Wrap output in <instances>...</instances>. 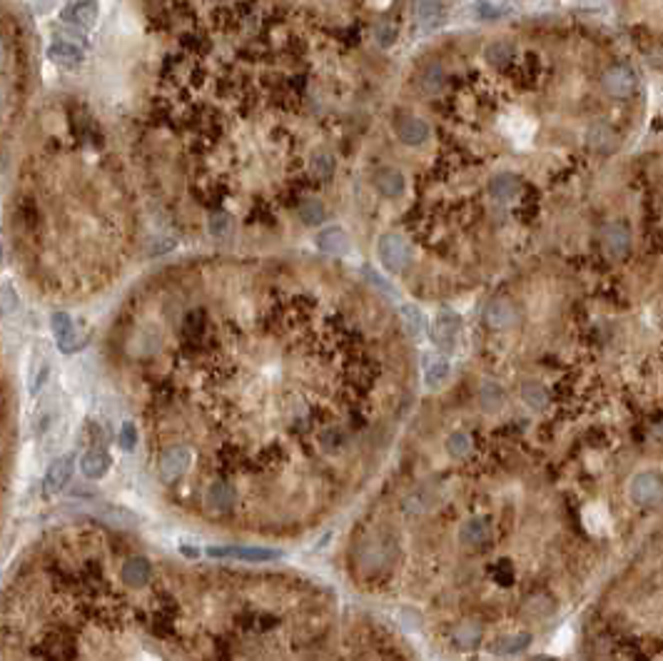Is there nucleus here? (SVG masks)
<instances>
[{"label": "nucleus", "mask_w": 663, "mask_h": 661, "mask_svg": "<svg viewBox=\"0 0 663 661\" xmlns=\"http://www.w3.org/2000/svg\"><path fill=\"white\" fill-rule=\"evenodd\" d=\"M33 3H35V8H38V11H40V13H48L53 6H55L57 0H33Z\"/></svg>", "instance_id": "e433bc0d"}, {"label": "nucleus", "mask_w": 663, "mask_h": 661, "mask_svg": "<svg viewBox=\"0 0 663 661\" xmlns=\"http://www.w3.org/2000/svg\"><path fill=\"white\" fill-rule=\"evenodd\" d=\"M534 661H551V659H544V656H539V659H534Z\"/></svg>", "instance_id": "ea45409f"}, {"label": "nucleus", "mask_w": 663, "mask_h": 661, "mask_svg": "<svg viewBox=\"0 0 663 661\" xmlns=\"http://www.w3.org/2000/svg\"><path fill=\"white\" fill-rule=\"evenodd\" d=\"M628 494H631V502L638 504V507H651V504H658L661 499V477L656 472H641L631 479V487H628Z\"/></svg>", "instance_id": "39448f33"}, {"label": "nucleus", "mask_w": 663, "mask_h": 661, "mask_svg": "<svg viewBox=\"0 0 663 661\" xmlns=\"http://www.w3.org/2000/svg\"><path fill=\"white\" fill-rule=\"evenodd\" d=\"M3 107H6V95H3V87H0V115H3Z\"/></svg>", "instance_id": "4c0bfd02"}, {"label": "nucleus", "mask_w": 663, "mask_h": 661, "mask_svg": "<svg viewBox=\"0 0 663 661\" xmlns=\"http://www.w3.org/2000/svg\"><path fill=\"white\" fill-rule=\"evenodd\" d=\"M449 372H451L449 360H444V357H432V360L427 362V370H424V382H427V387H432V389H439V387L449 380Z\"/></svg>", "instance_id": "aec40b11"}, {"label": "nucleus", "mask_w": 663, "mask_h": 661, "mask_svg": "<svg viewBox=\"0 0 663 661\" xmlns=\"http://www.w3.org/2000/svg\"><path fill=\"white\" fill-rule=\"evenodd\" d=\"M317 247L329 257H342L349 252V237L342 227H329L317 237Z\"/></svg>", "instance_id": "dca6fc26"}, {"label": "nucleus", "mask_w": 663, "mask_h": 661, "mask_svg": "<svg viewBox=\"0 0 663 661\" xmlns=\"http://www.w3.org/2000/svg\"><path fill=\"white\" fill-rule=\"evenodd\" d=\"M207 504L212 509H230L232 507V502H235V492H232V487L230 484H225V482H217V484H212V487L207 489Z\"/></svg>", "instance_id": "5701e85b"}, {"label": "nucleus", "mask_w": 663, "mask_h": 661, "mask_svg": "<svg viewBox=\"0 0 663 661\" xmlns=\"http://www.w3.org/2000/svg\"><path fill=\"white\" fill-rule=\"evenodd\" d=\"M459 327H461V320L454 312H442V315L432 322L429 337H432V342L442 352H451L456 345V337H459Z\"/></svg>", "instance_id": "20e7f679"}, {"label": "nucleus", "mask_w": 663, "mask_h": 661, "mask_svg": "<svg viewBox=\"0 0 663 661\" xmlns=\"http://www.w3.org/2000/svg\"><path fill=\"white\" fill-rule=\"evenodd\" d=\"M150 574H153V569H150V561L143 559V557H133V559L125 561L123 569H120V579H123L128 586H135V589L148 584Z\"/></svg>", "instance_id": "6ab92c4d"}, {"label": "nucleus", "mask_w": 663, "mask_h": 661, "mask_svg": "<svg viewBox=\"0 0 663 661\" xmlns=\"http://www.w3.org/2000/svg\"><path fill=\"white\" fill-rule=\"evenodd\" d=\"M474 13L479 18H499L501 16L499 8H494L491 3H486V0H479V3H474Z\"/></svg>", "instance_id": "72a5a7b5"}, {"label": "nucleus", "mask_w": 663, "mask_h": 661, "mask_svg": "<svg viewBox=\"0 0 663 661\" xmlns=\"http://www.w3.org/2000/svg\"><path fill=\"white\" fill-rule=\"evenodd\" d=\"M451 639H454V644L461 646V649H471V646H476L484 639V629H481L479 624H474V621H466V624L456 626Z\"/></svg>", "instance_id": "412c9836"}, {"label": "nucleus", "mask_w": 663, "mask_h": 661, "mask_svg": "<svg viewBox=\"0 0 663 661\" xmlns=\"http://www.w3.org/2000/svg\"><path fill=\"white\" fill-rule=\"evenodd\" d=\"M603 247L611 257L623 259L628 257V249H631V232L623 222H611L603 230Z\"/></svg>", "instance_id": "1a4fd4ad"}, {"label": "nucleus", "mask_w": 663, "mask_h": 661, "mask_svg": "<svg viewBox=\"0 0 663 661\" xmlns=\"http://www.w3.org/2000/svg\"><path fill=\"white\" fill-rule=\"evenodd\" d=\"M377 249H379V257H382L384 267H387L389 272L399 275V272L407 270V264H409V244L404 242L402 237H397V235H384V237L379 240Z\"/></svg>", "instance_id": "7ed1b4c3"}, {"label": "nucleus", "mask_w": 663, "mask_h": 661, "mask_svg": "<svg viewBox=\"0 0 663 661\" xmlns=\"http://www.w3.org/2000/svg\"><path fill=\"white\" fill-rule=\"evenodd\" d=\"M524 193V183L516 175H496L486 185V195L496 203H509V200L519 198Z\"/></svg>", "instance_id": "f8f14e48"}, {"label": "nucleus", "mask_w": 663, "mask_h": 661, "mask_svg": "<svg viewBox=\"0 0 663 661\" xmlns=\"http://www.w3.org/2000/svg\"><path fill=\"white\" fill-rule=\"evenodd\" d=\"M601 85H603V90L608 92V97H616V100H628V97H633L638 90L636 72L628 65H623V63H616V65H611L603 72Z\"/></svg>", "instance_id": "f257e3e1"}, {"label": "nucleus", "mask_w": 663, "mask_h": 661, "mask_svg": "<svg viewBox=\"0 0 663 661\" xmlns=\"http://www.w3.org/2000/svg\"><path fill=\"white\" fill-rule=\"evenodd\" d=\"M334 173V158L329 153H314L309 158V175L317 180H327Z\"/></svg>", "instance_id": "a878e982"}, {"label": "nucleus", "mask_w": 663, "mask_h": 661, "mask_svg": "<svg viewBox=\"0 0 663 661\" xmlns=\"http://www.w3.org/2000/svg\"><path fill=\"white\" fill-rule=\"evenodd\" d=\"M70 477H72V459L70 457L55 459V462H53L50 467H48V472H45L43 492H45L48 497L62 492V487H65V484H70Z\"/></svg>", "instance_id": "ddd939ff"}, {"label": "nucleus", "mask_w": 663, "mask_h": 661, "mask_svg": "<svg viewBox=\"0 0 663 661\" xmlns=\"http://www.w3.org/2000/svg\"><path fill=\"white\" fill-rule=\"evenodd\" d=\"M102 519H107L110 524H118V527H125V524H135L138 522V517H135L133 512H128V509H120V507H110L102 512Z\"/></svg>", "instance_id": "2f4dec72"}, {"label": "nucleus", "mask_w": 663, "mask_h": 661, "mask_svg": "<svg viewBox=\"0 0 663 661\" xmlns=\"http://www.w3.org/2000/svg\"><path fill=\"white\" fill-rule=\"evenodd\" d=\"M62 21L77 28H92L97 21V3L95 0H70L62 8Z\"/></svg>", "instance_id": "9d476101"}, {"label": "nucleus", "mask_w": 663, "mask_h": 661, "mask_svg": "<svg viewBox=\"0 0 663 661\" xmlns=\"http://www.w3.org/2000/svg\"><path fill=\"white\" fill-rule=\"evenodd\" d=\"M110 464H113V457H110L105 449H97V447L85 452L80 459V469L87 479H102L110 472Z\"/></svg>", "instance_id": "f3484780"}, {"label": "nucleus", "mask_w": 663, "mask_h": 661, "mask_svg": "<svg viewBox=\"0 0 663 661\" xmlns=\"http://www.w3.org/2000/svg\"><path fill=\"white\" fill-rule=\"evenodd\" d=\"M529 644H531V634H526V631H514V634L496 636L489 644V651L496 656H514V654H521L524 649H529Z\"/></svg>", "instance_id": "2eb2a0df"}, {"label": "nucleus", "mask_w": 663, "mask_h": 661, "mask_svg": "<svg viewBox=\"0 0 663 661\" xmlns=\"http://www.w3.org/2000/svg\"><path fill=\"white\" fill-rule=\"evenodd\" d=\"M489 534H491V527H489V519H486V517L466 519V522L461 524V529H459L461 544H471V547H481L486 539H489Z\"/></svg>", "instance_id": "a211bd4d"}, {"label": "nucleus", "mask_w": 663, "mask_h": 661, "mask_svg": "<svg viewBox=\"0 0 663 661\" xmlns=\"http://www.w3.org/2000/svg\"><path fill=\"white\" fill-rule=\"evenodd\" d=\"M207 557L212 559H240L250 564H265V561L282 559L280 549H262V547H209Z\"/></svg>", "instance_id": "f03ea898"}, {"label": "nucleus", "mask_w": 663, "mask_h": 661, "mask_svg": "<svg viewBox=\"0 0 663 661\" xmlns=\"http://www.w3.org/2000/svg\"><path fill=\"white\" fill-rule=\"evenodd\" d=\"M404 317H407V322H412V332L417 335L419 332V325H422V317H419V312L414 310V307H404Z\"/></svg>", "instance_id": "c9c22d12"}, {"label": "nucleus", "mask_w": 663, "mask_h": 661, "mask_svg": "<svg viewBox=\"0 0 663 661\" xmlns=\"http://www.w3.org/2000/svg\"><path fill=\"white\" fill-rule=\"evenodd\" d=\"M437 16H442V8H439L437 3H432V0H422V3H419V18L429 21V18H437Z\"/></svg>", "instance_id": "f704fd0d"}, {"label": "nucleus", "mask_w": 663, "mask_h": 661, "mask_svg": "<svg viewBox=\"0 0 663 661\" xmlns=\"http://www.w3.org/2000/svg\"><path fill=\"white\" fill-rule=\"evenodd\" d=\"M419 82H422V90L427 92V95H437V92L442 90V87H444L446 75H444V70H442V65L432 63V65H429L427 70L422 72Z\"/></svg>", "instance_id": "393cba45"}, {"label": "nucleus", "mask_w": 663, "mask_h": 661, "mask_svg": "<svg viewBox=\"0 0 663 661\" xmlns=\"http://www.w3.org/2000/svg\"><path fill=\"white\" fill-rule=\"evenodd\" d=\"M50 322H53V335H55L60 352L70 355V352L80 350V347H82V337L75 332V325H72L70 315H65V312H55Z\"/></svg>", "instance_id": "0eeeda50"}, {"label": "nucleus", "mask_w": 663, "mask_h": 661, "mask_svg": "<svg viewBox=\"0 0 663 661\" xmlns=\"http://www.w3.org/2000/svg\"><path fill=\"white\" fill-rule=\"evenodd\" d=\"M120 447H123L125 452H133V449L138 447V427H135L133 422H125L123 427H120Z\"/></svg>", "instance_id": "473e14b6"}, {"label": "nucleus", "mask_w": 663, "mask_h": 661, "mask_svg": "<svg viewBox=\"0 0 663 661\" xmlns=\"http://www.w3.org/2000/svg\"><path fill=\"white\" fill-rule=\"evenodd\" d=\"M374 188L379 190V195L382 198H402L404 190H407V180H404L402 173H397V170L392 168H382L374 173L372 178Z\"/></svg>", "instance_id": "4468645a"}, {"label": "nucleus", "mask_w": 663, "mask_h": 661, "mask_svg": "<svg viewBox=\"0 0 663 661\" xmlns=\"http://www.w3.org/2000/svg\"><path fill=\"white\" fill-rule=\"evenodd\" d=\"M0 259H3V247H0Z\"/></svg>", "instance_id": "a19ab883"}, {"label": "nucleus", "mask_w": 663, "mask_h": 661, "mask_svg": "<svg viewBox=\"0 0 663 661\" xmlns=\"http://www.w3.org/2000/svg\"><path fill=\"white\" fill-rule=\"evenodd\" d=\"M297 213H300L302 222H307V225H319L322 220L327 217L324 203H322L319 198H305L297 205Z\"/></svg>", "instance_id": "4be33fe9"}, {"label": "nucleus", "mask_w": 663, "mask_h": 661, "mask_svg": "<svg viewBox=\"0 0 663 661\" xmlns=\"http://www.w3.org/2000/svg\"><path fill=\"white\" fill-rule=\"evenodd\" d=\"M446 452L454 459H464L471 452V437L466 432H451L446 439Z\"/></svg>", "instance_id": "cd10ccee"}, {"label": "nucleus", "mask_w": 663, "mask_h": 661, "mask_svg": "<svg viewBox=\"0 0 663 661\" xmlns=\"http://www.w3.org/2000/svg\"><path fill=\"white\" fill-rule=\"evenodd\" d=\"M521 397H524V402L534 409H541L546 404V399H549V397H546V389L541 385H536V382H526L524 389H521Z\"/></svg>", "instance_id": "c756f323"}, {"label": "nucleus", "mask_w": 663, "mask_h": 661, "mask_svg": "<svg viewBox=\"0 0 663 661\" xmlns=\"http://www.w3.org/2000/svg\"><path fill=\"white\" fill-rule=\"evenodd\" d=\"M204 327H207V317H204L202 310H192L187 312V317H185V325H182V332L187 340H199V337L204 335Z\"/></svg>", "instance_id": "bb28decb"}, {"label": "nucleus", "mask_w": 663, "mask_h": 661, "mask_svg": "<svg viewBox=\"0 0 663 661\" xmlns=\"http://www.w3.org/2000/svg\"><path fill=\"white\" fill-rule=\"evenodd\" d=\"M3 58H6V45H3V41H0V63H3Z\"/></svg>", "instance_id": "58836bf2"}, {"label": "nucleus", "mask_w": 663, "mask_h": 661, "mask_svg": "<svg viewBox=\"0 0 663 661\" xmlns=\"http://www.w3.org/2000/svg\"><path fill=\"white\" fill-rule=\"evenodd\" d=\"M516 317H519V312H516V305L509 297H496L486 307V325L491 330H506V327L514 325Z\"/></svg>", "instance_id": "6e6552de"}, {"label": "nucleus", "mask_w": 663, "mask_h": 661, "mask_svg": "<svg viewBox=\"0 0 663 661\" xmlns=\"http://www.w3.org/2000/svg\"><path fill=\"white\" fill-rule=\"evenodd\" d=\"M48 55H50L55 63H62V65H77V63L82 60V50L77 45H72V43H67V41L50 45Z\"/></svg>", "instance_id": "b1692460"}, {"label": "nucleus", "mask_w": 663, "mask_h": 661, "mask_svg": "<svg viewBox=\"0 0 663 661\" xmlns=\"http://www.w3.org/2000/svg\"><path fill=\"white\" fill-rule=\"evenodd\" d=\"M394 132L397 138L407 145H422L429 138V125L414 115H402L394 120Z\"/></svg>", "instance_id": "9b49d317"}, {"label": "nucleus", "mask_w": 663, "mask_h": 661, "mask_svg": "<svg viewBox=\"0 0 663 661\" xmlns=\"http://www.w3.org/2000/svg\"><path fill=\"white\" fill-rule=\"evenodd\" d=\"M192 462V452L187 447H172L160 457V477L163 482H175L190 469Z\"/></svg>", "instance_id": "423d86ee"}, {"label": "nucleus", "mask_w": 663, "mask_h": 661, "mask_svg": "<svg viewBox=\"0 0 663 661\" xmlns=\"http://www.w3.org/2000/svg\"><path fill=\"white\" fill-rule=\"evenodd\" d=\"M230 230H232L230 215H222V213L209 215V220H207V232H209V237L222 240V237H227V235H230Z\"/></svg>", "instance_id": "7c9ffc66"}, {"label": "nucleus", "mask_w": 663, "mask_h": 661, "mask_svg": "<svg viewBox=\"0 0 663 661\" xmlns=\"http://www.w3.org/2000/svg\"><path fill=\"white\" fill-rule=\"evenodd\" d=\"M479 399H481V404H484V409L496 412V409L504 404V389H501L499 385H494V382H486L479 392Z\"/></svg>", "instance_id": "c85d7f7f"}]
</instances>
